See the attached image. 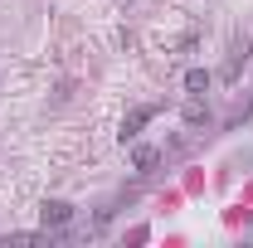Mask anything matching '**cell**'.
<instances>
[{"instance_id": "obj_2", "label": "cell", "mask_w": 253, "mask_h": 248, "mask_svg": "<svg viewBox=\"0 0 253 248\" xmlns=\"http://www.w3.org/2000/svg\"><path fill=\"white\" fill-rule=\"evenodd\" d=\"M151 117H156V107H131V112L122 117V131H117V141H122V146H126V141H136V131L151 122Z\"/></svg>"}, {"instance_id": "obj_1", "label": "cell", "mask_w": 253, "mask_h": 248, "mask_svg": "<svg viewBox=\"0 0 253 248\" xmlns=\"http://www.w3.org/2000/svg\"><path fill=\"white\" fill-rule=\"evenodd\" d=\"M68 219H73V205L68 200H44V209H39V224L44 229H68Z\"/></svg>"}, {"instance_id": "obj_4", "label": "cell", "mask_w": 253, "mask_h": 248, "mask_svg": "<svg viewBox=\"0 0 253 248\" xmlns=\"http://www.w3.org/2000/svg\"><path fill=\"white\" fill-rule=\"evenodd\" d=\"M185 122H190V126H200V122H210V107H205V102H200V93H195V97H190V102H185Z\"/></svg>"}, {"instance_id": "obj_5", "label": "cell", "mask_w": 253, "mask_h": 248, "mask_svg": "<svg viewBox=\"0 0 253 248\" xmlns=\"http://www.w3.org/2000/svg\"><path fill=\"white\" fill-rule=\"evenodd\" d=\"M185 88H190V93H205V88H210V73H205V68H190V73H185Z\"/></svg>"}, {"instance_id": "obj_3", "label": "cell", "mask_w": 253, "mask_h": 248, "mask_svg": "<svg viewBox=\"0 0 253 248\" xmlns=\"http://www.w3.org/2000/svg\"><path fill=\"white\" fill-rule=\"evenodd\" d=\"M249 39H244V44H234V49H229V63H224V78H239V68H244V63H249Z\"/></svg>"}, {"instance_id": "obj_6", "label": "cell", "mask_w": 253, "mask_h": 248, "mask_svg": "<svg viewBox=\"0 0 253 248\" xmlns=\"http://www.w3.org/2000/svg\"><path fill=\"white\" fill-rule=\"evenodd\" d=\"M161 156L151 151V146H141V151H136V170H151V165H156Z\"/></svg>"}]
</instances>
